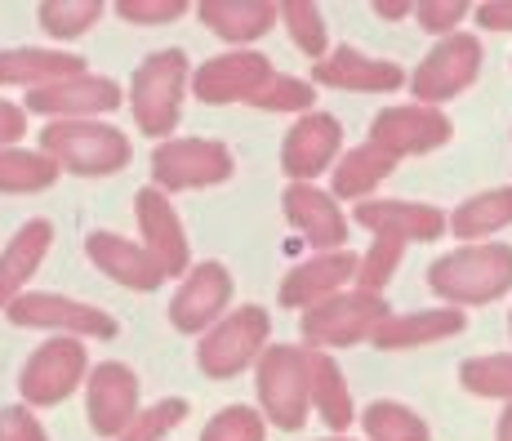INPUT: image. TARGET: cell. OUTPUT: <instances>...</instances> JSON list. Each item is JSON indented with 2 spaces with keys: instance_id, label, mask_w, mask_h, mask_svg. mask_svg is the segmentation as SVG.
Wrapping results in <instances>:
<instances>
[{
  "instance_id": "cell-1",
  "label": "cell",
  "mask_w": 512,
  "mask_h": 441,
  "mask_svg": "<svg viewBox=\"0 0 512 441\" xmlns=\"http://www.w3.org/2000/svg\"><path fill=\"white\" fill-rule=\"evenodd\" d=\"M428 290L450 308H481L512 290V245L481 241L441 254L428 268Z\"/></svg>"
},
{
  "instance_id": "cell-2",
  "label": "cell",
  "mask_w": 512,
  "mask_h": 441,
  "mask_svg": "<svg viewBox=\"0 0 512 441\" xmlns=\"http://www.w3.org/2000/svg\"><path fill=\"white\" fill-rule=\"evenodd\" d=\"M41 152L63 174L76 179H107L130 165L134 147L116 125L103 121H49L41 130Z\"/></svg>"
},
{
  "instance_id": "cell-3",
  "label": "cell",
  "mask_w": 512,
  "mask_h": 441,
  "mask_svg": "<svg viewBox=\"0 0 512 441\" xmlns=\"http://www.w3.org/2000/svg\"><path fill=\"white\" fill-rule=\"evenodd\" d=\"M192 85V72H187V54L183 49H156L147 54L130 76V112L134 125L152 139H170L179 130L183 116V94Z\"/></svg>"
},
{
  "instance_id": "cell-4",
  "label": "cell",
  "mask_w": 512,
  "mask_h": 441,
  "mask_svg": "<svg viewBox=\"0 0 512 441\" xmlns=\"http://www.w3.org/2000/svg\"><path fill=\"white\" fill-rule=\"evenodd\" d=\"M254 388H259L263 419L281 433H299L312 410V348L272 343L254 366Z\"/></svg>"
},
{
  "instance_id": "cell-5",
  "label": "cell",
  "mask_w": 512,
  "mask_h": 441,
  "mask_svg": "<svg viewBox=\"0 0 512 441\" xmlns=\"http://www.w3.org/2000/svg\"><path fill=\"white\" fill-rule=\"evenodd\" d=\"M272 317L259 303H241L236 312L205 330L201 348H196V366L210 379H232L245 366H259V357L272 348Z\"/></svg>"
},
{
  "instance_id": "cell-6",
  "label": "cell",
  "mask_w": 512,
  "mask_h": 441,
  "mask_svg": "<svg viewBox=\"0 0 512 441\" xmlns=\"http://www.w3.org/2000/svg\"><path fill=\"white\" fill-rule=\"evenodd\" d=\"M388 317H392V308H388L383 294H370V290L352 286V290L334 294V299L303 312L299 330H303V339H308L312 348L326 352V348H352V343L374 339V330H379Z\"/></svg>"
},
{
  "instance_id": "cell-7",
  "label": "cell",
  "mask_w": 512,
  "mask_h": 441,
  "mask_svg": "<svg viewBox=\"0 0 512 441\" xmlns=\"http://www.w3.org/2000/svg\"><path fill=\"white\" fill-rule=\"evenodd\" d=\"M232 170V152L214 139H165L152 147V188H161L165 196L228 183Z\"/></svg>"
},
{
  "instance_id": "cell-8",
  "label": "cell",
  "mask_w": 512,
  "mask_h": 441,
  "mask_svg": "<svg viewBox=\"0 0 512 441\" xmlns=\"http://www.w3.org/2000/svg\"><path fill=\"white\" fill-rule=\"evenodd\" d=\"M85 379H90L85 343L72 335H54L23 361V370H18V392H23L27 406H58V401L72 397Z\"/></svg>"
},
{
  "instance_id": "cell-9",
  "label": "cell",
  "mask_w": 512,
  "mask_h": 441,
  "mask_svg": "<svg viewBox=\"0 0 512 441\" xmlns=\"http://www.w3.org/2000/svg\"><path fill=\"white\" fill-rule=\"evenodd\" d=\"M5 317L23 330H49V335H72V339H116L112 312L81 299H67V294L27 290L23 299L9 303Z\"/></svg>"
},
{
  "instance_id": "cell-10",
  "label": "cell",
  "mask_w": 512,
  "mask_h": 441,
  "mask_svg": "<svg viewBox=\"0 0 512 441\" xmlns=\"http://www.w3.org/2000/svg\"><path fill=\"white\" fill-rule=\"evenodd\" d=\"M477 76H481V41L472 32H455L432 45L428 58L410 72V94L423 107H441L446 98L464 94Z\"/></svg>"
},
{
  "instance_id": "cell-11",
  "label": "cell",
  "mask_w": 512,
  "mask_h": 441,
  "mask_svg": "<svg viewBox=\"0 0 512 441\" xmlns=\"http://www.w3.org/2000/svg\"><path fill=\"white\" fill-rule=\"evenodd\" d=\"M139 397H143V384L125 361H103V366H94L90 379H85V415H90V433L121 441L125 433H130L134 419L143 415Z\"/></svg>"
},
{
  "instance_id": "cell-12",
  "label": "cell",
  "mask_w": 512,
  "mask_h": 441,
  "mask_svg": "<svg viewBox=\"0 0 512 441\" xmlns=\"http://www.w3.org/2000/svg\"><path fill=\"white\" fill-rule=\"evenodd\" d=\"M272 58L259 54V49H228V54L205 58L192 72V94L210 107L223 103H250L263 85L272 81Z\"/></svg>"
},
{
  "instance_id": "cell-13",
  "label": "cell",
  "mask_w": 512,
  "mask_h": 441,
  "mask_svg": "<svg viewBox=\"0 0 512 441\" xmlns=\"http://www.w3.org/2000/svg\"><path fill=\"white\" fill-rule=\"evenodd\" d=\"M455 125L441 107H423V103H401V107H383L370 121V143H379L383 152L401 156H428L437 147L450 143Z\"/></svg>"
},
{
  "instance_id": "cell-14",
  "label": "cell",
  "mask_w": 512,
  "mask_h": 441,
  "mask_svg": "<svg viewBox=\"0 0 512 441\" xmlns=\"http://www.w3.org/2000/svg\"><path fill=\"white\" fill-rule=\"evenodd\" d=\"M228 303H232V272L219 259H205L187 272L179 294L170 299V326L179 335H205L210 326H219L228 317Z\"/></svg>"
},
{
  "instance_id": "cell-15",
  "label": "cell",
  "mask_w": 512,
  "mask_h": 441,
  "mask_svg": "<svg viewBox=\"0 0 512 441\" xmlns=\"http://www.w3.org/2000/svg\"><path fill=\"white\" fill-rule=\"evenodd\" d=\"M339 156H343V125L330 112H308L285 130L281 174L290 183H317V174L334 170Z\"/></svg>"
},
{
  "instance_id": "cell-16",
  "label": "cell",
  "mask_w": 512,
  "mask_h": 441,
  "mask_svg": "<svg viewBox=\"0 0 512 441\" xmlns=\"http://www.w3.org/2000/svg\"><path fill=\"white\" fill-rule=\"evenodd\" d=\"M121 103H125L121 85L112 76H94V72L67 76V81H54L45 90L27 94V112L49 116V121H98V116L116 112Z\"/></svg>"
},
{
  "instance_id": "cell-17",
  "label": "cell",
  "mask_w": 512,
  "mask_h": 441,
  "mask_svg": "<svg viewBox=\"0 0 512 441\" xmlns=\"http://www.w3.org/2000/svg\"><path fill=\"white\" fill-rule=\"evenodd\" d=\"M312 85L352 90V94H397L401 85H410V76L401 72V63H392V58H374L352 45H339V49H330L321 63H312Z\"/></svg>"
},
{
  "instance_id": "cell-18",
  "label": "cell",
  "mask_w": 512,
  "mask_h": 441,
  "mask_svg": "<svg viewBox=\"0 0 512 441\" xmlns=\"http://www.w3.org/2000/svg\"><path fill=\"white\" fill-rule=\"evenodd\" d=\"M134 219H139V241L147 245L156 263L165 268V277H183L192 272V250H187V232L179 210L170 205V196L161 188H143L134 196Z\"/></svg>"
},
{
  "instance_id": "cell-19",
  "label": "cell",
  "mask_w": 512,
  "mask_h": 441,
  "mask_svg": "<svg viewBox=\"0 0 512 441\" xmlns=\"http://www.w3.org/2000/svg\"><path fill=\"white\" fill-rule=\"evenodd\" d=\"M281 205H285V219L303 232V241L317 254L348 250V214L339 210L334 192H321L317 183H290Z\"/></svg>"
},
{
  "instance_id": "cell-20",
  "label": "cell",
  "mask_w": 512,
  "mask_h": 441,
  "mask_svg": "<svg viewBox=\"0 0 512 441\" xmlns=\"http://www.w3.org/2000/svg\"><path fill=\"white\" fill-rule=\"evenodd\" d=\"M85 254H90V263L103 277H112L116 286H125V290L152 294L170 281L161 263L147 254V245L121 237V232H90V237H85Z\"/></svg>"
},
{
  "instance_id": "cell-21",
  "label": "cell",
  "mask_w": 512,
  "mask_h": 441,
  "mask_svg": "<svg viewBox=\"0 0 512 441\" xmlns=\"http://www.w3.org/2000/svg\"><path fill=\"white\" fill-rule=\"evenodd\" d=\"M352 219L366 232H374V237H397L406 245L437 241L450 232V219L428 201H379V196H370V201H361L357 210H352Z\"/></svg>"
},
{
  "instance_id": "cell-22",
  "label": "cell",
  "mask_w": 512,
  "mask_h": 441,
  "mask_svg": "<svg viewBox=\"0 0 512 441\" xmlns=\"http://www.w3.org/2000/svg\"><path fill=\"white\" fill-rule=\"evenodd\" d=\"M357 268H361V254L352 250H330V254H312L308 263H299V268L285 277L281 286V303L285 308H317V303L334 299V294H343L357 281Z\"/></svg>"
},
{
  "instance_id": "cell-23",
  "label": "cell",
  "mask_w": 512,
  "mask_h": 441,
  "mask_svg": "<svg viewBox=\"0 0 512 441\" xmlns=\"http://www.w3.org/2000/svg\"><path fill=\"white\" fill-rule=\"evenodd\" d=\"M468 330V312L464 308H419V312H392L379 330H374V348L383 352H410V348H428V343L455 339Z\"/></svg>"
},
{
  "instance_id": "cell-24",
  "label": "cell",
  "mask_w": 512,
  "mask_h": 441,
  "mask_svg": "<svg viewBox=\"0 0 512 441\" xmlns=\"http://www.w3.org/2000/svg\"><path fill=\"white\" fill-rule=\"evenodd\" d=\"M85 58L67 54V49H45V45H23V49H0V90H45L54 81L81 76Z\"/></svg>"
},
{
  "instance_id": "cell-25",
  "label": "cell",
  "mask_w": 512,
  "mask_h": 441,
  "mask_svg": "<svg viewBox=\"0 0 512 441\" xmlns=\"http://www.w3.org/2000/svg\"><path fill=\"white\" fill-rule=\"evenodd\" d=\"M49 241H54V223L27 219L23 228L9 237L5 250H0V312H9V303L27 294V281H32L36 268L45 263Z\"/></svg>"
},
{
  "instance_id": "cell-26",
  "label": "cell",
  "mask_w": 512,
  "mask_h": 441,
  "mask_svg": "<svg viewBox=\"0 0 512 441\" xmlns=\"http://www.w3.org/2000/svg\"><path fill=\"white\" fill-rule=\"evenodd\" d=\"M196 14L219 41H228L232 49H250V41L277 27L281 5H272V0H205Z\"/></svg>"
},
{
  "instance_id": "cell-27",
  "label": "cell",
  "mask_w": 512,
  "mask_h": 441,
  "mask_svg": "<svg viewBox=\"0 0 512 441\" xmlns=\"http://www.w3.org/2000/svg\"><path fill=\"white\" fill-rule=\"evenodd\" d=\"M392 170H397V156L383 152L379 143H361V147H348V152L339 156V165L330 170V192L339 196V201H370V192L379 188V183L392 179Z\"/></svg>"
},
{
  "instance_id": "cell-28",
  "label": "cell",
  "mask_w": 512,
  "mask_h": 441,
  "mask_svg": "<svg viewBox=\"0 0 512 441\" xmlns=\"http://www.w3.org/2000/svg\"><path fill=\"white\" fill-rule=\"evenodd\" d=\"M312 410H317V419L334 437H343L352 424H357V406H352L348 379H343L339 361L321 348H312Z\"/></svg>"
},
{
  "instance_id": "cell-29",
  "label": "cell",
  "mask_w": 512,
  "mask_h": 441,
  "mask_svg": "<svg viewBox=\"0 0 512 441\" xmlns=\"http://www.w3.org/2000/svg\"><path fill=\"white\" fill-rule=\"evenodd\" d=\"M512 223V188H486L477 196H468L464 205H455L450 214V232L459 241H486L495 232H504Z\"/></svg>"
},
{
  "instance_id": "cell-30",
  "label": "cell",
  "mask_w": 512,
  "mask_h": 441,
  "mask_svg": "<svg viewBox=\"0 0 512 441\" xmlns=\"http://www.w3.org/2000/svg\"><path fill=\"white\" fill-rule=\"evenodd\" d=\"M58 165L49 161L41 147H0V192L23 196V192H45L58 183Z\"/></svg>"
},
{
  "instance_id": "cell-31",
  "label": "cell",
  "mask_w": 512,
  "mask_h": 441,
  "mask_svg": "<svg viewBox=\"0 0 512 441\" xmlns=\"http://www.w3.org/2000/svg\"><path fill=\"white\" fill-rule=\"evenodd\" d=\"M361 428H366V441H432L428 419L401 401H370L361 410Z\"/></svg>"
},
{
  "instance_id": "cell-32",
  "label": "cell",
  "mask_w": 512,
  "mask_h": 441,
  "mask_svg": "<svg viewBox=\"0 0 512 441\" xmlns=\"http://www.w3.org/2000/svg\"><path fill=\"white\" fill-rule=\"evenodd\" d=\"M103 14H107L103 0H45V5L36 9V23H41V32L54 36V41H76V36H85L90 27H98Z\"/></svg>"
},
{
  "instance_id": "cell-33",
  "label": "cell",
  "mask_w": 512,
  "mask_h": 441,
  "mask_svg": "<svg viewBox=\"0 0 512 441\" xmlns=\"http://www.w3.org/2000/svg\"><path fill=\"white\" fill-rule=\"evenodd\" d=\"M281 23H285V32H290V41H294V49H299L303 58L321 63V58L330 54L326 14H321L312 0H285V5H281Z\"/></svg>"
},
{
  "instance_id": "cell-34",
  "label": "cell",
  "mask_w": 512,
  "mask_h": 441,
  "mask_svg": "<svg viewBox=\"0 0 512 441\" xmlns=\"http://www.w3.org/2000/svg\"><path fill=\"white\" fill-rule=\"evenodd\" d=\"M459 384L472 397L486 401H512V352H486V357H468L459 366Z\"/></svg>"
},
{
  "instance_id": "cell-35",
  "label": "cell",
  "mask_w": 512,
  "mask_h": 441,
  "mask_svg": "<svg viewBox=\"0 0 512 441\" xmlns=\"http://www.w3.org/2000/svg\"><path fill=\"white\" fill-rule=\"evenodd\" d=\"M312 98H317L312 81H299V76H281L277 72L259 94L250 98V107H259V112H299V116H308V112H317Z\"/></svg>"
},
{
  "instance_id": "cell-36",
  "label": "cell",
  "mask_w": 512,
  "mask_h": 441,
  "mask_svg": "<svg viewBox=\"0 0 512 441\" xmlns=\"http://www.w3.org/2000/svg\"><path fill=\"white\" fill-rule=\"evenodd\" d=\"M201 441H268V419L254 406H223L205 424Z\"/></svg>"
},
{
  "instance_id": "cell-37",
  "label": "cell",
  "mask_w": 512,
  "mask_h": 441,
  "mask_svg": "<svg viewBox=\"0 0 512 441\" xmlns=\"http://www.w3.org/2000/svg\"><path fill=\"white\" fill-rule=\"evenodd\" d=\"M401 254H406V241L397 237H374V245L361 254V268H357V290L383 294V286L392 281V272L401 268Z\"/></svg>"
},
{
  "instance_id": "cell-38",
  "label": "cell",
  "mask_w": 512,
  "mask_h": 441,
  "mask_svg": "<svg viewBox=\"0 0 512 441\" xmlns=\"http://www.w3.org/2000/svg\"><path fill=\"white\" fill-rule=\"evenodd\" d=\"M187 397H161L152 401V406H143V415L130 424V433H125L121 441H161L165 433H174V428L187 419Z\"/></svg>"
},
{
  "instance_id": "cell-39",
  "label": "cell",
  "mask_w": 512,
  "mask_h": 441,
  "mask_svg": "<svg viewBox=\"0 0 512 441\" xmlns=\"http://www.w3.org/2000/svg\"><path fill=\"white\" fill-rule=\"evenodd\" d=\"M472 14V5L468 0H423V5H415V18H419V27L423 32H432V36H455V27H464V18Z\"/></svg>"
},
{
  "instance_id": "cell-40",
  "label": "cell",
  "mask_w": 512,
  "mask_h": 441,
  "mask_svg": "<svg viewBox=\"0 0 512 441\" xmlns=\"http://www.w3.org/2000/svg\"><path fill=\"white\" fill-rule=\"evenodd\" d=\"M116 14L125 23H139V27H156V23H174V18L187 14V0H121Z\"/></svg>"
},
{
  "instance_id": "cell-41",
  "label": "cell",
  "mask_w": 512,
  "mask_h": 441,
  "mask_svg": "<svg viewBox=\"0 0 512 441\" xmlns=\"http://www.w3.org/2000/svg\"><path fill=\"white\" fill-rule=\"evenodd\" d=\"M0 441H49L41 419L32 415V406H5L0 410Z\"/></svg>"
},
{
  "instance_id": "cell-42",
  "label": "cell",
  "mask_w": 512,
  "mask_h": 441,
  "mask_svg": "<svg viewBox=\"0 0 512 441\" xmlns=\"http://www.w3.org/2000/svg\"><path fill=\"white\" fill-rule=\"evenodd\" d=\"M23 134H27V107L0 98V147H18Z\"/></svg>"
},
{
  "instance_id": "cell-43",
  "label": "cell",
  "mask_w": 512,
  "mask_h": 441,
  "mask_svg": "<svg viewBox=\"0 0 512 441\" xmlns=\"http://www.w3.org/2000/svg\"><path fill=\"white\" fill-rule=\"evenodd\" d=\"M472 14H477V23L490 27V32H512V0H486V5H477Z\"/></svg>"
},
{
  "instance_id": "cell-44",
  "label": "cell",
  "mask_w": 512,
  "mask_h": 441,
  "mask_svg": "<svg viewBox=\"0 0 512 441\" xmlns=\"http://www.w3.org/2000/svg\"><path fill=\"white\" fill-rule=\"evenodd\" d=\"M374 14L379 18H406V14H415V5H410V0H379Z\"/></svg>"
},
{
  "instance_id": "cell-45",
  "label": "cell",
  "mask_w": 512,
  "mask_h": 441,
  "mask_svg": "<svg viewBox=\"0 0 512 441\" xmlns=\"http://www.w3.org/2000/svg\"><path fill=\"white\" fill-rule=\"evenodd\" d=\"M495 441H512V401L504 406V415H499V428H495Z\"/></svg>"
},
{
  "instance_id": "cell-46",
  "label": "cell",
  "mask_w": 512,
  "mask_h": 441,
  "mask_svg": "<svg viewBox=\"0 0 512 441\" xmlns=\"http://www.w3.org/2000/svg\"><path fill=\"white\" fill-rule=\"evenodd\" d=\"M321 441H352V437H321Z\"/></svg>"
},
{
  "instance_id": "cell-47",
  "label": "cell",
  "mask_w": 512,
  "mask_h": 441,
  "mask_svg": "<svg viewBox=\"0 0 512 441\" xmlns=\"http://www.w3.org/2000/svg\"><path fill=\"white\" fill-rule=\"evenodd\" d=\"M508 330H512V312H508Z\"/></svg>"
}]
</instances>
